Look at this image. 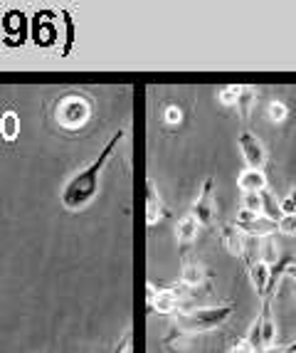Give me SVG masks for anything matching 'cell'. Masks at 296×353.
<instances>
[{
  "mask_svg": "<svg viewBox=\"0 0 296 353\" xmlns=\"http://www.w3.org/2000/svg\"><path fill=\"white\" fill-rule=\"evenodd\" d=\"M121 141H124V131L118 129L116 134H114L112 139L104 143V148L99 151V156H96V159L92 161L89 165H84L82 171H77L74 176L70 178V181L65 183V188H62V193H59V201H62L65 210L79 212V210H84L89 203L94 201L96 193H99L101 171H104L107 161L112 159L114 151H116Z\"/></svg>",
  "mask_w": 296,
  "mask_h": 353,
  "instance_id": "1",
  "label": "cell"
},
{
  "mask_svg": "<svg viewBox=\"0 0 296 353\" xmlns=\"http://www.w3.org/2000/svg\"><path fill=\"white\" fill-rule=\"evenodd\" d=\"M232 312H235V301L220 306H200V309H180L176 314V326L188 331V334H207V331H218L220 326H225L230 321Z\"/></svg>",
  "mask_w": 296,
  "mask_h": 353,
  "instance_id": "2",
  "label": "cell"
},
{
  "mask_svg": "<svg viewBox=\"0 0 296 353\" xmlns=\"http://www.w3.org/2000/svg\"><path fill=\"white\" fill-rule=\"evenodd\" d=\"M92 101L82 94H65L54 101V121L62 131H82L92 121Z\"/></svg>",
  "mask_w": 296,
  "mask_h": 353,
  "instance_id": "3",
  "label": "cell"
},
{
  "mask_svg": "<svg viewBox=\"0 0 296 353\" xmlns=\"http://www.w3.org/2000/svg\"><path fill=\"white\" fill-rule=\"evenodd\" d=\"M148 306L160 316H176L183 306V299L190 296V292L183 284H171V287H160L156 282H148Z\"/></svg>",
  "mask_w": 296,
  "mask_h": 353,
  "instance_id": "4",
  "label": "cell"
},
{
  "mask_svg": "<svg viewBox=\"0 0 296 353\" xmlns=\"http://www.w3.org/2000/svg\"><path fill=\"white\" fill-rule=\"evenodd\" d=\"M247 339L257 346V351L264 353L266 348L274 346V339H277V321H274L272 314V299L262 301V312L255 319V324L249 326Z\"/></svg>",
  "mask_w": 296,
  "mask_h": 353,
  "instance_id": "5",
  "label": "cell"
},
{
  "mask_svg": "<svg viewBox=\"0 0 296 353\" xmlns=\"http://www.w3.org/2000/svg\"><path fill=\"white\" fill-rule=\"evenodd\" d=\"M232 225H237L247 237H266V235H274V232H277V223L266 220L262 212L244 210V208L237 212V218Z\"/></svg>",
  "mask_w": 296,
  "mask_h": 353,
  "instance_id": "6",
  "label": "cell"
},
{
  "mask_svg": "<svg viewBox=\"0 0 296 353\" xmlns=\"http://www.w3.org/2000/svg\"><path fill=\"white\" fill-rule=\"evenodd\" d=\"M237 146H240V151H242V159H244V163H247V168L262 171V168L266 165V148L262 146V141L255 134L242 131V134L237 136Z\"/></svg>",
  "mask_w": 296,
  "mask_h": 353,
  "instance_id": "7",
  "label": "cell"
},
{
  "mask_svg": "<svg viewBox=\"0 0 296 353\" xmlns=\"http://www.w3.org/2000/svg\"><path fill=\"white\" fill-rule=\"evenodd\" d=\"M213 190H215V181L213 178H207V181L202 183L198 201L193 203V210H190V215H193L200 225H205V228H210V225L215 223V195H213Z\"/></svg>",
  "mask_w": 296,
  "mask_h": 353,
  "instance_id": "8",
  "label": "cell"
},
{
  "mask_svg": "<svg viewBox=\"0 0 296 353\" xmlns=\"http://www.w3.org/2000/svg\"><path fill=\"white\" fill-rule=\"evenodd\" d=\"M252 240H255V237H247L237 225H222V228H220V242H222V248L230 254H235V257H247L249 248H252Z\"/></svg>",
  "mask_w": 296,
  "mask_h": 353,
  "instance_id": "9",
  "label": "cell"
},
{
  "mask_svg": "<svg viewBox=\"0 0 296 353\" xmlns=\"http://www.w3.org/2000/svg\"><path fill=\"white\" fill-rule=\"evenodd\" d=\"M247 274H249V282H252V287H255L257 294H260L262 299H266V289H269V279H272V270H269V265L262 262L255 252L247 254Z\"/></svg>",
  "mask_w": 296,
  "mask_h": 353,
  "instance_id": "10",
  "label": "cell"
},
{
  "mask_svg": "<svg viewBox=\"0 0 296 353\" xmlns=\"http://www.w3.org/2000/svg\"><path fill=\"white\" fill-rule=\"evenodd\" d=\"M207 274H210V270H207L205 265H202L200 259H183V267H180V284H183L188 292H193V289H200L202 284H205Z\"/></svg>",
  "mask_w": 296,
  "mask_h": 353,
  "instance_id": "11",
  "label": "cell"
},
{
  "mask_svg": "<svg viewBox=\"0 0 296 353\" xmlns=\"http://www.w3.org/2000/svg\"><path fill=\"white\" fill-rule=\"evenodd\" d=\"M198 228H200V223H198L193 215H183V218L178 220L176 225V240H178V252H180V257H188V250L193 248V242H195V235H198Z\"/></svg>",
  "mask_w": 296,
  "mask_h": 353,
  "instance_id": "12",
  "label": "cell"
},
{
  "mask_svg": "<svg viewBox=\"0 0 296 353\" xmlns=\"http://www.w3.org/2000/svg\"><path fill=\"white\" fill-rule=\"evenodd\" d=\"M195 334H188V331L178 329L173 324V329L168 331V336L163 339V348L168 353H195Z\"/></svg>",
  "mask_w": 296,
  "mask_h": 353,
  "instance_id": "13",
  "label": "cell"
},
{
  "mask_svg": "<svg viewBox=\"0 0 296 353\" xmlns=\"http://www.w3.org/2000/svg\"><path fill=\"white\" fill-rule=\"evenodd\" d=\"M168 215H171V210H168V208L163 205V201H160V195H158V188H156V183H154V181H148L146 225H148V228H156V225H158L163 218H168Z\"/></svg>",
  "mask_w": 296,
  "mask_h": 353,
  "instance_id": "14",
  "label": "cell"
},
{
  "mask_svg": "<svg viewBox=\"0 0 296 353\" xmlns=\"http://www.w3.org/2000/svg\"><path fill=\"white\" fill-rule=\"evenodd\" d=\"M237 188L247 193H262L266 190V176L264 171H255V168H244L240 176H237Z\"/></svg>",
  "mask_w": 296,
  "mask_h": 353,
  "instance_id": "15",
  "label": "cell"
},
{
  "mask_svg": "<svg viewBox=\"0 0 296 353\" xmlns=\"http://www.w3.org/2000/svg\"><path fill=\"white\" fill-rule=\"evenodd\" d=\"M32 37H35L37 45H52L50 37H57V30L52 28V23L47 20V12H40L32 20Z\"/></svg>",
  "mask_w": 296,
  "mask_h": 353,
  "instance_id": "16",
  "label": "cell"
},
{
  "mask_svg": "<svg viewBox=\"0 0 296 353\" xmlns=\"http://www.w3.org/2000/svg\"><path fill=\"white\" fill-rule=\"evenodd\" d=\"M262 215H264L266 220H272V223H279V220L284 218V212H282V205H279L277 201H274V195L269 193V188L262 190Z\"/></svg>",
  "mask_w": 296,
  "mask_h": 353,
  "instance_id": "17",
  "label": "cell"
},
{
  "mask_svg": "<svg viewBox=\"0 0 296 353\" xmlns=\"http://www.w3.org/2000/svg\"><path fill=\"white\" fill-rule=\"evenodd\" d=\"M6 28H8V32H15V35H18V42H23L25 35H28V18H25L23 12H8Z\"/></svg>",
  "mask_w": 296,
  "mask_h": 353,
  "instance_id": "18",
  "label": "cell"
},
{
  "mask_svg": "<svg viewBox=\"0 0 296 353\" xmlns=\"http://www.w3.org/2000/svg\"><path fill=\"white\" fill-rule=\"evenodd\" d=\"M257 104V89L255 87H242L240 89V97H237V109H240V117H249L252 109Z\"/></svg>",
  "mask_w": 296,
  "mask_h": 353,
  "instance_id": "19",
  "label": "cell"
},
{
  "mask_svg": "<svg viewBox=\"0 0 296 353\" xmlns=\"http://www.w3.org/2000/svg\"><path fill=\"white\" fill-rule=\"evenodd\" d=\"M20 131V119L18 114H3V119H0V134H3V139H8V141H12L15 136H18Z\"/></svg>",
  "mask_w": 296,
  "mask_h": 353,
  "instance_id": "20",
  "label": "cell"
},
{
  "mask_svg": "<svg viewBox=\"0 0 296 353\" xmlns=\"http://www.w3.org/2000/svg\"><path fill=\"white\" fill-rule=\"evenodd\" d=\"M266 117L272 119L274 124H282V121L289 117V106H286L284 101H279V99L269 101V104H266Z\"/></svg>",
  "mask_w": 296,
  "mask_h": 353,
  "instance_id": "21",
  "label": "cell"
},
{
  "mask_svg": "<svg viewBox=\"0 0 296 353\" xmlns=\"http://www.w3.org/2000/svg\"><path fill=\"white\" fill-rule=\"evenodd\" d=\"M227 353H260V351H257V346L249 341L247 336H237V339L230 341V346H227Z\"/></svg>",
  "mask_w": 296,
  "mask_h": 353,
  "instance_id": "22",
  "label": "cell"
},
{
  "mask_svg": "<svg viewBox=\"0 0 296 353\" xmlns=\"http://www.w3.org/2000/svg\"><path fill=\"white\" fill-rule=\"evenodd\" d=\"M277 232L286 237H296V215H284L277 223Z\"/></svg>",
  "mask_w": 296,
  "mask_h": 353,
  "instance_id": "23",
  "label": "cell"
},
{
  "mask_svg": "<svg viewBox=\"0 0 296 353\" xmlns=\"http://www.w3.org/2000/svg\"><path fill=\"white\" fill-rule=\"evenodd\" d=\"M240 84H232V87L220 89V101L225 106H237V97H240Z\"/></svg>",
  "mask_w": 296,
  "mask_h": 353,
  "instance_id": "24",
  "label": "cell"
},
{
  "mask_svg": "<svg viewBox=\"0 0 296 353\" xmlns=\"http://www.w3.org/2000/svg\"><path fill=\"white\" fill-rule=\"evenodd\" d=\"M244 210L262 212V195L260 193H247V195H244Z\"/></svg>",
  "mask_w": 296,
  "mask_h": 353,
  "instance_id": "25",
  "label": "cell"
},
{
  "mask_svg": "<svg viewBox=\"0 0 296 353\" xmlns=\"http://www.w3.org/2000/svg\"><path fill=\"white\" fill-rule=\"evenodd\" d=\"M163 119H166V124H180V121H183V112H180L176 104H171L166 112H163Z\"/></svg>",
  "mask_w": 296,
  "mask_h": 353,
  "instance_id": "26",
  "label": "cell"
},
{
  "mask_svg": "<svg viewBox=\"0 0 296 353\" xmlns=\"http://www.w3.org/2000/svg\"><path fill=\"white\" fill-rule=\"evenodd\" d=\"M282 212H284V215H296V188L284 198V203H282Z\"/></svg>",
  "mask_w": 296,
  "mask_h": 353,
  "instance_id": "27",
  "label": "cell"
},
{
  "mask_svg": "<svg viewBox=\"0 0 296 353\" xmlns=\"http://www.w3.org/2000/svg\"><path fill=\"white\" fill-rule=\"evenodd\" d=\"M114 353H134V339H131V331H126V334L121 336V341H118V346Z\"/></svg>",
  "mask_w": 296,
  "mask_h": 353,
  "instance_id": "28",
  "label": "cell"
},
{
  "mask_svg": "<svg viewBox=\"0 0 296 353\" xmlns=\"http://www.w3.org/2000/svg\"><path fill=\"white\" fill-rule=\"evenodd\" d=\"M264 353H296V339L289 346H272V348H266Z\"/></svg>",
  "mask_w": 296,
  "mask_h": 353,
  "instance_id": "29",
  "label": "cell"
},
{
  "mask_svg": "<svg viewBox=\"0 0 296 353\" xmlns=\"http://www.w3.org/2000/svg\"><path fill=\"white\" fill-rule=\"evenodd\" d=\"M284 277H291V279H296V262H294V265H289V267H286Z\"/></svg>",
  "mask_w": 296,
  "mask_h": 353,
  "instance_id": "30",
  "label": "cell"
},
{
  "mask_svg": "<svg viewBox=\"0 0 296 353\" xmlns=\"http://www.w3.org/2000/svg\"><path fill=\"white\" fill-rule=\"evenodd\" d=\"M294 299H296V292H294Z\"/></svg>",
  "mask_w": 296,
  "mask_h": 353,
  "instance_id": "31",
  "label": "cell"
}]
</instances>
